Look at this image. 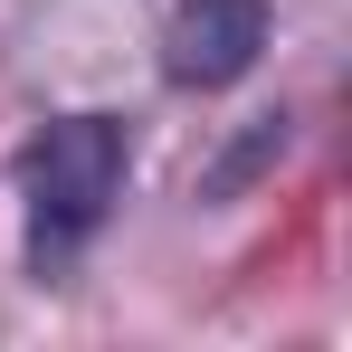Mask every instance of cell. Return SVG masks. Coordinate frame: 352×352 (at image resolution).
I'll return each instance as SVG.
<instances>
[{"mask_svg": "<svg viewBox=\"0 0 352 352\" xmlns=\"http://www.w3.org/2000/svg\"><path fill=\"white\" fill-rule=\"evenodd\" d=\"M19 172H29V238H38V257H67L76 238L105 229V210L124 190V124L115 115H67L29 143Z\"/></svg>", "mask_w": 352, "mask_h": 352, "instance_id": "6da1fadb", "label": "cell"}, {"mask_svg": "<svg viewBox=\"0 0 352 352\" xmlns=\"http://www.w3.org/2000/svg\"><path fill=\"white\" fill-rule=\"evenodd\" d=\"M267 48V0H181L162 19V67L172 86H238Z\"/></svg>", "mask_w": 352, "mask_h": 352, "instance_id": "7a4b0ae2", "label": "cell"}]
</instances>
